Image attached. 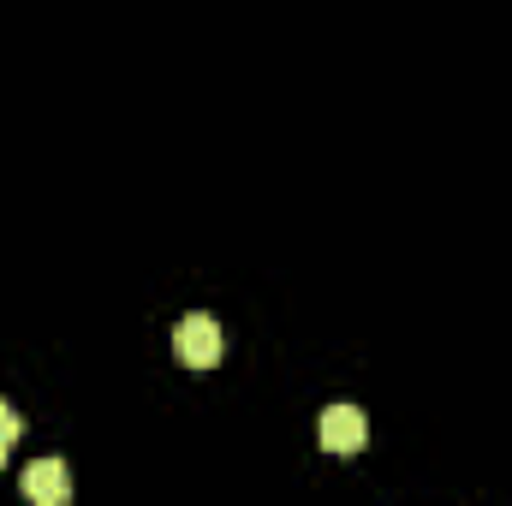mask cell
<instances>
[{
  "label": "cell",
  "mask_w": 512,
  "mask_h": 506,
  "mask_svg": "<svg viewBox=\"0 0 512 506\" xmlns=\"http://www.w3.org/2000/svg\"><path fill=\"white\" fill-rule=\"evenodd\" d=\"M173 352H179V364L185 370H215L221 364V352H227V334H221V322L215 316H185L179 328H173Z\"/></svg>",
  "instance_id": "1"
},
{
  "label": "cell",
  "mask_w": 512,
  "mask_h": 506,
  "mask_svg": "<svg viewBox=\"0 0 512 506\" xmlns=\"http://www.w3.org/2000/svg\"><path fill=\"white\" fill-rule=\"evenodd\" d=\"M364 441H370V417H364L358 405H328V411H322V447H328V453L358 459Z\"/></svg>",
  "instance_id": "2"
},
{
  "label": "cell",
  "mask_w": 512,
  "mask_h": 506,
  "mask_svg": "<svg viewBox=\"0 0 512 506\" xmlns=\"http://www.w3.org/2000/svg\"><path fill=\"white\" fill-rule=\"evenodd\" d=\"M24 495L36 506H66L72 501V471H66V459H36V465L24 471Z\"/></svg>",
  "instance_id": "3"
},
{
  "label": "cell",
  "mask_w": 512,
  "mask_h": 506,
  "mask_svg": "<svg viewBox=\"0 0 512 506\" xmlns=\"http://www.w3.org/2000/svg\"><path fill=\"white\" fill-rule=\"evenodd\" d=\"M18 435H24V417H18V405H6V399H0V441L12 447Z\"/></svg>",
  "instance_id": "4"
},
{
  "label": "cell",
  "mask_w": 512,
  "mask_h": 506,
  "mask_svg": "<svg viewBox=\"0 0 512 506\" xmlns=\"http://www.w3.org/2000/svg\"><path fill=\"white\" fill-rule=\"evenodd\" d=\"M0 465H6V441H0Z\"/></svg>",
  "instance_id": "5"
}]
</instances>
